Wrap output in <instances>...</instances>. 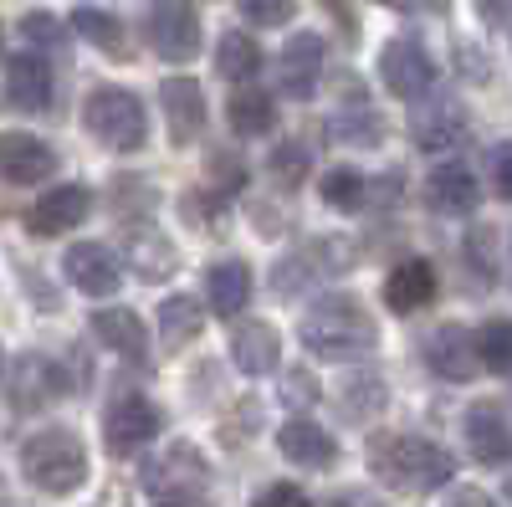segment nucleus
<instances>
[{
  "mask_svg": "<svg viewBox=\"0 0 512 507\" xmlns=\"http://www.w3.org/2000/svg\"><path fill=\"white\" fill-rule=\"evenodd\" d=\"M297 333H303V349L313 359H359L379 344V323L369 318V308L354 292H328V298H318Z\"/></svg>",
  "mask_w": 512,
  "mask_h": 507,
  "instance_id": "1",
  "label": "nucleus"
},
{
  "mask_svg": "<svg viewBox=\"0 0 512 507\" xmlns=\"http://www.w3.org/2000/svg\"><path fill=\"white\" fill-rule=\"evenodd\" d=\"M369 472L395 492H441L456 477V461H451V451H441L425 436H374Z\"/></svg>",
  "mask_w": 512,
  "mask_h": 507,
  "instance_id": "2",
  "label": "nucleus"
},
{
  "mask_svg": "<svg viewBox=\"0 0 512 507\" xmlns=\"http://www.w3.org/2000/svg\"><path fill=\"white\" fill-rule=\"evenodd\" d=\"M21 472H26L31 487H41L47 497H72L82 482H88V451H82V441L72 431H62V426L36 431L21 446Z\"/></svg>",
  "mask_w": 512,
  "mask_h": 507,
  "instance_id": "3",
  "label": "nucleus"
},
{
  "mask_svg": "<svg viewBox=\"0 0 512 507\" xmlns=\"http://www.w3.org/2000/svg\"><path fill=\"white\" fill-rule=\"evenodd\" d=\"M82 123H88V134L108 149H139L149 139L144 103L128 88H98L88 103H82Z\"/></svg>",
  "mask_w": 512,
  "mask_h": 507,
  "instance_id": "4",
  "label": "nucleus"
},
{
  "mask_svg": "<svg viewBox=\"0 0 512 507\" xmlns=\"http://www.w3.org/2000/svg\"><path fill=\"white\" fill-rule=\"evenodd\" d=\"M144 26H149V47L164 62H190L200 52V16L190 0H149Z\"/></svg>",
  "mask_w": 512,
  "mask_h": 507,
  "instance_id": "5",
  "label": "nucleus"
},
{
  "mask_svg": "<svg viewBox=\"0 0 512 507\" xmlns=\"http://www.w3.org/2000/svg\"><path fill=\"white\" fill-rule=\"evenodd\" d=\"M159 426H164V415H159L154 400H144V395H118V400L108 405V415H103V441H108L113 456H139V451L159 436Z\"/></svg>",
  "mask_w": 512,
  "mask_h": 507,
  "instance_id": "6",
  "label": "nucleus"
},
{
  "mask_svg": "<svg viewBox=\"0 0 512 507\" xmlns=\"http://www.w3.org/2000/svg\"><path fill=\"white\" fill-rule=\"evenodd\" d=\"M379 82L395 98H425L431 82H436V62H431V52H425L415 36H395L390 47L379 52Z\"/></svg>",
  "mask_w": 512,
  "mask_h": 507,
  "instance_id": "7",
  "label": "nucleus"
},
{
  "mask_svg": "<svg viewBox=\"0 0 512 507\" xmlns=\"http://www.w3.org/2000/svg\"><path fill=\"white\" fill-rule=\"evenodd\" d=\"M410 139L425 149V154H456L466 139H472V118H466V108L456 98H436L425 103L410 123Z\"/></svg>",
  "mask_w": 512,
  "mask_h": 507,
  "instance_id": "8",
  "label": "nucleus"
},
{
  "mask_svg": "<svg viewBox=\"0 0 512 507\" xmlns=\"http://www.w3.org/2000/svg\"><path fill=\"white\" fill-rule=\"evenodd\" d=\"M88 210H93L88 185H57L47 195H36V205L26 210V231L31 236H67L72 226L88 221Z\"/></svg>",
  "mask_w": 512,
  "mask_h": 507,
  "instance_id": "9",
  "label": "nucleus"
},
{
  "mask_svg": "<svg viewBox=\"0 0 512 507\" xmlns=\"http://www.w3.org/2000/svg\"><path fill=\"white\" fill-rule=\"evenodd\" d=\"M144 487L149 492H159V497H190V492H200V487H210V467H205V456L195 451V446H169L154 467L144 472Z\"/></svg>",
  "mask_w": 512,
  "mask_h": 507,
  "instance_id": "10",
  "label": "nucleus"
},
{
  "mask_svg": "<svg viewBox=\"0 0 512 507\" xmlns=\"http://www.w3.org/2000/svg\"><path fill=\"white\" fill-rule=\"evenodd\" d=\"M461 431H466V446H472V456L482 461V467H502L507 461L512 431H507V405L502 400H477L472 410H466Z\"/></svg>",
  "mask_w": 512,
  "mask_h": 507,
  "instance_id": "11",
  "label": "nucleus"
},
{
  "mask_svg": "<svg viewBox=\"0 0 512 507\" xmlns=\"http://www.w3.org/2000/svg\"><path fill=\"white\" fill-rule=\"evenodd\" d=\"M57 169V149L36 134H21V129H6L0 134V175L11 185H36Z\"/></svg>",
  "mask_w": 512,
  "mask_h": 507,
  "instance_id": "12",
  "label": "nucleus"
},
{
  "mask_svg": "<svg viewBox=\"0 0 512 507\" xmlns=\"http://www.w3.org/2000/svg\"><path fill=\"white\" fill-rule=\"evenodd\" d=\"M62 272L72 277L77 292H88V298H113L118 282H123L118 257H113L108 246H98V241H77L67 257H62Z\"/></svg>",
  "mask_w": 512,
  "mask_h": 507,
  "instance_id": "13",
  "label": "nucleus"
},
{
  "mask_svg": "<svg viewBox=\"0 0 512 507\" xmlns=\"http://www.w3.org/2000/svg\"><path fill=\"white\" fill-rule=\"evenodd\" d=\"M277 77H282V93L308 103L318 93V77H323V41L318 31H297L287 47H282V62H277Z\"/></svg>",
  "mask_w": 512,
  "mask_h": 507,
  "instance_id": "14",
  "label": "nucleus"
},
{
  "mask_svg": "<svg viewBox=\"0 0 512 507\" xmlns=\"http://www.w3.org/2000/svg\"><path fill=\"white\" fill-rule=\"evenodd\" d=\"M67 390V374L47 359V354H26L11 374V405L26 415V410H47L52 400H62Z\"/></svg>",
  "mask_w": 512,
  "mask_h": 507,
  "instance_id": "15",
  "label": "nucleus"
},
{
  "mask_svg": "<svg viewBox=\"0 0 512 507\" xmlns=\"http://www.w3.org/2000/svg\"><path fill=\"white\" fill-rule=\"evenodd\" d=\"M425 205L436 210V216H472V210L482 205V185L466 164L446 159L431 180H425Z\"/></svg>",
  "mask_w": 512,
  "mask_h": 507,
  "instance_id": "16",
  "label": "nucleus"
},
{
  "mask_svg": "<svg viewBox=\"0 0 512 507\" xmlns=\"http://www.w3.org/2000/svg\"><path fill=\"white\" fill-rule=\"evenodd\" d=\"M159 103H164V123L175 144H190L205 129V93L195 88V77H164Z\"/></svg>",
  "mask_w": 512,
  "mask_h": 507,
  "instance_id": "17",
  "label": "nucleus"
},
{
  "mask_svg": "<svg viewBox=\"0 0 512 507\" xmlns=\"http://www.w3.org/2000/svg\"><path fill=\"white\" fill-rule=\"evenodd\" d=\"M231 359H236L241 374H272L277 359H282L277 328L262 323V318H241V323L231 328Z\"/></svg>",
  "mask_w": 512,
  "mask_h": 507,
  "instance_id": "18",
  "label": "nucleus"
},
{
  "mask_svg": "<svg viewBox=\"0 0 512 507\" xmlns=\"http://www.w3.org/2000/svg\"><path fill=\"white\" fill-rule=\"evenodd\" d=\"M436 267L425 262V257H410L400 262L390 277H384V303H390L395 313H420V308H431L436 303Z\"/></svg>",
  "mask_w": 512,
  "mask_h": 507,
  "instance_id": "19",
  "label": "nucleus"
},
{
  "mask_svg": "<svg viewBox=\"0 0 512 507\" xmlns=\"http://www.w3.org/2000/svg\"><path fill=\"white\" fill-rule=\"evenodd\" d=\"M6 98L21 113H47V103H52V67L41 62L36 52L11 57L6 62Z\"/></svg>",
  "mask_w": 512,
  "mask_h": 507,
  "instance_id": "20",
  "label": "nucleus"
},
{
  "mask_svg": "<svg viewBox=\"0 0 512 507\" xmlns=\"http://www.w3.org/2000/svg\"><path fill=\"white\" fill-rule=\"evenodd\" d=\"M277 446L287 461H297V467H318L328 472L338 461V441L318 426V420H287V426L277 431Z\"/></svg>",
  "mask_w": 512,
  "mask_h": 507,
  "instance_id": "21",
  "label": "nucleus"
},
{
  "mask_svg": "<svg viewBox=\"0 0 512 507\" xmlns=\"http://www.w3.org/2000/svg\"><path fill=\"white\" fill-rule=\"evenodd\" d=\"M93 333H98V344H108L113 354L134 359V364H144V354H149V328L134 308H98Z\"/></svg>",
  "mask_w": 512,
  "mask_h": 507,
  "instance_id": "22",
  "label": "nucleus"
},
{
  "mask_svg": "<svg viewBox=\"0 0 512 507\" xmlns=\"http://www.w3.org/2000/svg\"><path fill=\"white\" fill-rule=\"evenodd\" d=\"M431 369L441 374V379H451V385H466V379H477V338L466 333V328H456V323H446L436 338H431Z\"/></svg>",
  "mask_w": 512,
  "mask_h": 507,
  "instance_id": "23",
  "label": "nucleus"
},
{
  "mask_svg": "<svg viewBox=\"0 0 512 507\" xmlns=\"http://www.w3.org/2000/svg\"><path fill=\"white\" fill-rule=\"evenodd\" d=\"M123 251H128V267H134L144 282H164V277H175V267H180V251L169 246L154 226H128Z\"/></svg>",
  "mask_w": 512,
  "mask_h": 507,
  "instance_id": "24",
  "label": "nucleus"
},
{
  "mask_svg": "<svg viewBox=\"0 0 512 507\" xmlns=\"http://www.w3.org/2000/svg\"><path fill=\"white\" fill-rule=\"evenodd\" d=\"M205 287H210V308H216L221 318H241L246 303H251V267L241 257L216 262L205 272Z\"/></svg>",
  "mask_w": 512,
  "mask_h": 507,
  "instance_id": "25",
  "label": "nucleus"
},
{
  "mask_svg": "<svg viewBox=\"0 0 512 507\" xmlns=\"http://www.w3.org/2000/svg\"><path fill=\"white\" fill-rule=\"evenodd\" d=\"M67 31H77L88 47H98V52H108V57H128V36H123L118 16H108V11H98V6H77L72 21H67Z\"/></svg>",
  "mask_w": 512,
  "mask_h": 507,
  "instance_id": "26",
  "label": "nucleus"
},
{
  "mask_svg": "<svg viewBox=\"0 0 512 507\" xmlns=\"http://www.w3.org/2000/svg\"><path fill=\"white\" fill-rule=\"evenodd\" d=\"M384 400H390V390H384L379 374H349L344 385H338V410H344V420H374L384 410Z\"/></svg>",
  "mask_w": 512,
  "mask_h": 507,
  "instance_id": "27",
  "label": "nucleus"
},
{
  "mask_svg": "<svg viewBox=\"0 0 512 507\" xmlns=\"http://www.w3.org/2000/svg\"><path fill=\"white\" fill-rule=\"evenodd\" d=\"M154 323H159V344L164 349H185L190 338L200 333V303L195 298H164Z\"/></svg>",
  "mask_w": 512,
  "mask_h": 507,
  "instance_id": "28",
  "label": "nucleus"
},
{
  "mask_svg": "<svg viewBox=\"0 0 512 507\" xmlns=\"http://www.w3.org/2000/svg\"><path fill=\"white\" fill-rule=\"evenodd\" d=\"M466 262L482 272V282H502V272H507V236L497 226L466 231Z\"/></svg>",
  "mask_w": 512,
  "mask_h": 507,
  "instance_id": "29",
  "label": "nucleus"
},
{
  "mask_svg": "<svg viewBox=\"0 0 512 507\" xmlns=\"http://www.w3.org/2000/svg\"><path fill=\"white\" fill-rule=\"evenodd\" d=\"M333 139H344V144H379V134H384V123H379V113H374V103L369 98H349L344 108L333 113Z\"/></svg>",
  "mask_w": 512,
  "mask_h": 507,
  "instance_id": "30",
  "label": "nucleus"
},
{
  "mask_svg": "<svg viewBox=\"0 0 512 507\" xmlns=\"http://www.w3.org/2000/svg\"><path fill=\"white\" fill-rule=\"evenodd\" d=\"M226 118H231V129H236L241 139H256V134H267L272 123H277V108H272V98H267V93L246 88V93H236V98H231Z\"/></svg>",
  "mask_w": 512,
  "mask_h": 507,
  "instance_id": "31",
  "label": "nucleus"
},
{
  "mask_svg": "<svg viewBox=\"0 0 512 507\" xmlns=\"http://www.w3.org/2000/svg\"><path fill=\"white\" fill-rule=\"evenodd\" d=\"M256 67H262L256 41H251L246 31H226L221 47H216V72H221L226 82H246V77H256Z\"/></svg>",
  "mask_w": 512,
  "mask_h": 507,
  "instance_id": "32",
  "label": "nucleus"
},
{
  "mask_svg": "<svg viewBox=\"0 0 512 507\" xmlns=\"http://www.w3.org/2000/svg\"><path fill=\"white\" fill-rule=\"evenodd\" d=\"M477 364L487 374H507L512 369V323L507 318L482 323V333H477Z\"/></svg>",
  "mask_w": 512,
  "mask_h": 507,
  "instance_id": "33",
  "label": "nucleus"
},
{
  "mask_svg": "<svg viewBox=\"0 0 512 507\" xmlns=\"http://www.w3.org/2000/svg\"><path fill=\"white\" fill-rule=\"evenodd\" d=\"M323 200L333 210H344V216H354V210H364V200H369V180L359 175V169H328L323 175Z\"/></svg>",
  "mask_w": 512,
  "mask_h": 507,
  "instance_id": "34",
  "label": "nucleus"
},
{
  "mask_svg": "<svg viewBox=\"0 0 512 507\" xmlns=\"http://www.w3.org/2000/svg\"><path fill=\"white\" fill-rule=\"evenodd\" d=\"M21 31H26L31 47H41V52H67V26L57 16H47V11H31L21 21Z\"/></svg>",
  "mask_w": 512,
  "mask_h": 507,
  "instance_id": "35",
  "label": "nucleus"
},
{
  "mask_svg": "<svg viewBox=\"0 0 512 507\" xmlns=\"http://www.w3.org/2000/svg\"><path fill=\"white\" fill-rule=\"evenodd\" d=\"M251 26H287L297 16V0H236Z\"/></svg>",
  "mask_w": 512,
  "mask_h": 507,
  "instance_id": "36",
  "label": "nucleus"
},
{
  "mask_svg": "<svg viewBox=\"0 0 512 507\" xmlns=\"http://www.w3.org/2000/svg\"><path fill=\"white\" fill-rule=\"evenodd\" d=\"M272 175H277V185H303V175H308V149L303 144H282L277 154H272Z\"/></svg>",
  "mask_w": 512,
  "mask_h": 507,
  "instance_id": "37",
  "label": "nucleus"
},
{
  "mask_svg": "<svg viewBox=\"0 0 512 507\" xmlns=\"http://www.w3.org/2000/svg\"><path fill=\"white\" fill-rule=\"evenodd\" d=\"M251 507H308V492L297 487V482H272Z\"/></svg>",
  "mask_w": 512,
  "mask_h": 507,
  "instance_id": "38",
  "label": "nucleus"
},
{
  "mask_svg": "<svg viewBox=\"0 0 512 507\" xmlns=\"http://www.w3.org/2000/svg\"><path fill=\"white\" fill-rule=\"evenodd\" d=\"M216 200H221V195H195V190H190V195L180 200V216H185L190 226H210V221H216Z\"/></svg>",
  "mask_w": 512,
  "mask_h": 507,
  "instance_id": "39",
  "label": "nucleus"
},
{
  "mask_svg": "<svg viewBox=\"0 0 512 507\" xmlns=\"http://www.w3.org/2000/svg\"><path fill=\"white\" fill-rule=\"evenodd\" d=\"M492 185H497V200H512V149L507 144L492 149Z\"/></svg>",
  "mask_w": 512,
  "mask_h": 507,
  "instance_id": "40",
  "label": "nucleus"
},
{
  "mask_svg": "<svg viewBox=\"0 0 512 507\" xmlns=\"http://www.w3.org/2000/svg\"><path fill=\"white\" fill-rule=\"evenodd\" d=\"M287 395H292L287 405H308V400H318V390H313V379H308V374H292V379H287Z\"/></svg>",
  "mask_w": 512,
  "mask_h": 507,
  "instance_id": "41",
  "label": "nucleus"
},
{
  "mask_svg": "<svg viewBox=\"0 0 512 507\" xmlns=\"http://www.w3.org/2000/svg\"><path fill=\"white\" fill-rule=\"evenodd\" d=\"M477 11L487 16L492 31H507V0H477Z\"/></svg>",
  "mask_w": 512,
  "mask_h": 507,
  "instance_id": "42",
  "label": "nucleus"
},
{
  "mask_svg": "<svg viewBox=\"0 0 512 507\" xmlns=\"http://www.w3.org/2000/svg\"><path fill=\"white\" fill-rule=\"evenodd\" d=\"M216 169H221V180H226V190H241V180H246V169H241V159L231 164V159H221V154H216Z\"/></svg>",
  "mask_w": 512,
  "mask_h": 507,
  "instance_id": "43",
  "label": "nucleus"
},
{
  "mask_svg": "<svg viewBox=\"0 0 512 507\" xmlns=\"http://www.w3.org/2000/svg\"><path fill=\"white\" fill-rule=\"evenodd\" d=\"M461 67H466V77H472V82H487V77H492L487 57H472V52H461Z\"/></svg>",
  "mask_w": 512,
  "mask_h": 507,
  "instance_id": "44",
  "label": "nucleus"
},
{
  "mask_svg": "<svg viewBox=\"0 0 512 507\" xmlns=\"http://www.w3.org/2000/svg\"><path fill=\"white\" fill-rule=\"evenodd\" d=\"M451 507H497V502H492L487 492H477V487H466V492L451 497Z\"/></svg>",
  "mask_w": 512,
  "mask_h": 507,
  "instance_id": "45",
  "label": "nucleus"
},
{
  "mask_svg": "<svg viewBox=\"0 0 512 507\" xmlns=\"http://www.w3.org/2000/svg\"><path fill=\"white\" fill-rule=\"evenodd\" d=\"M410 6H420V11H431V16H441V11H446V0H410Z\"/></svg>",
  "mask_w": 512,
  "mask_h": 507,
  "instance_id": "46",
  "label": "nucleus"
},
{
  "mask_svg": "<svg viewBox=\"0 0 512 507\" xmlns=\"http://www.w3.org/2000/svg\"><path fill=\"white\" fill-rule=\"evenodd\" d=\"M159 507H195V502H159Z\"/></svg>",
  "mask_w": 512,
  "mask_h": 507,
  "instance_id": "47",
  "label": "nucleus"
},
{
  "mask_svg": "<svg viewBox=\"0 0 512 507\" xmlns=\"http://www.w3.org/2000/svg\"><path fill=\"white\" fill-rule=\"evenodd\" d=\"M379 6H400V0H379Z\"/></svg>",
  "mask_w": 512,
  "mask_h": 507,
  "instance_id": "48",
  "label": "nucleus"
}]
</instances>
